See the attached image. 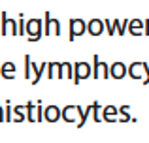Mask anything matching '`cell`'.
<instances>
[{
    "instance_id": "1",
    "label": "cell",
    "mask_w": 149,
    "mask_h": 143,
    "mask_svg": "<svg viewBox=\"0 0 149 143\" xmlns=\"http://www.w3.org/2000/svg\"><path fill=\"white\" fill-rule=\"evenodd\" d=\"M57 115H58V111L55 109V107H49V109H47V119H49V121H55Z\"/></svg>"
},
{
    "instance_id": "2",
    "label": "cell",
    "mask_w": 149,
    "mask_h": 143,
    "mask_svg": "<svg viewBox=\"0 0 149 143\" xmlns=\"http://www.w3.org/2000/svg\"><path fill=\"white\" fill-rule=\"evenodd\" d=\"M91 26H93V32H95V34H98V32H100V23H96V21H95Z\"/></svg>"
},
{
    "instance_id": "3",
    "label": "cell",
    "mask_w": 149,
    "mask_h": 143,
    "mask_svg": "<svg viewBox=\"0 0 149 143\" xmlns=\"http://www.w3.org/2000/svg\"><path fill=\"white\" fill-rule=\"evenodd\" d=\"M77 70H79V75H87V66H85V64H81Z\"/></svg>"
},
{
    "instance_id": "4",
    "label": "cell",
    "mask_w": 149,
    "mask_h": 143,
    "mask_svg": "<svg viewBox=\"0 0 149 143\" xmlns=\"http://www.w3.org/2000/svg\"><path fill=\"white\" fill-rule=\"evenodd\" d=\"M74 32H76V34L81 32V23H74Z\"/></svg>"
},
{
    "instance_id": "5",
    "label": "cell",
    "mask_w": 149,
    "mask_h": 143,
    "mask_svg": "<svg viewBox=\"0 0 149 143\" xmlns=\"http://www.w3.org/2000/svg\"><path fill=\"white\" fill-rule=\"evenodd\" d=\"M115 75H123V66H115Z\"/></svg>"
}]
</instances>
